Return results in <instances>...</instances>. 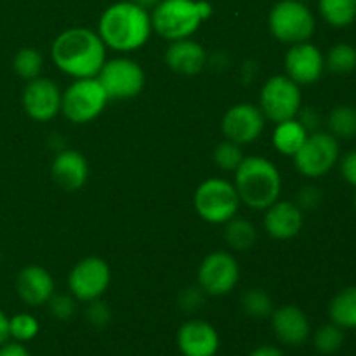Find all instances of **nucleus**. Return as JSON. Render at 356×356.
<instances>
[{"instance_id": "58836bf2", "label": "nucleus", "mask_w": 356, "mask_h": 356, "mask_svg": "<svg viewBox=\"0 0 356 356\" xmlns=\"http://www.w3.org/2000/svg\"><path fill=\"white\" fill-rule=\"evenodd\" d=\"M0 356H30V351L26 350L23 343L9 339L0 346Z\"/></svg>"}, {"instance_id": "f8f14e48", "label": "nucleus", "mask_w": 356, "mask_h": 356, "mask_svg": "<svg viewBox=\"0 0 356 356\" xmlns=\"http://www.w3.org/2000/svg\"><path fill=\"white\" fill-rule=\"evenodd\" d=\"M240 280V266L233 254L216 250L198 266V287L209 296H226Z\"/></svg>"}, {"instance_id": "f3484780", "label": "nucleus", "mask_w": 356, "mask_h": 356, "mask_svg": "<svg viewBox=\"0 0 356 356\" xmlns=\"http://www.w3.org/2000/svg\"><path fill=\"white\" fill-rule=\"evenodd\" d=\"M264 232L275 240H291L305 226V212L296 202L277 200L264 211Z\"/></svg>"}, {"instance_id": "4468645a", "label": "nucleus", "mask_w": 356, "mask_h": 356, "mask_svg": "<svg viewBox=\"0 0 356 356\" xmlns=\"http://www.w3.org/2000/svg\"><path fill=\"white\" fill-rule=\"evenodd\" d=\"M63 90L58 83L45 76L28 80L23 89L21 103L28 117L35 122H49L61 113Z\"/></svg>"}, {"instance_id": "2f4dec72", "label": "nucleus", "mask_w": 356, "mask_h": 356, "mask_svg": "<svg viewBox=\"0 0 356 356\" xmlns=\"http://www.w3.org/2000/svg\"><path fill=\"white\" fill-rule=\"evenodd\" d=\"M243 156L245 155L242 153V146L228 141V139L216 146L214 149V163L226 172H235L236 167L242 163Z\"/></svg>"}, {"instance_id": "b1692460", "label": "nucleus", "mask_w": 356, "mask_h": 356, "mask_svg": "<svg viewBox=\"0 0 356 356\" xmlns=\"http://www.w3.org/2000/svg\"><path fill=\"white\" fill-rule=\"evenodd\" d=\"M318 10L334 28H346L356 21V0H318Z\"/></svg>"}, {"instance_id": "a878e982", "label": "nucleus", "mask_w": 356, "mask_h": 356, "mask_svg": "<svg viewBox=\"0 0 356 356\" xmlns=\"http://www.w3.org/2000/svg\"><path fill=\"white\" fill-rule=\"evenodd\" d=\"M327 127L336 139H351L356 136V108L339 104L327 117Z\"/></svg>"}, {"instance_id": "aec40b11", "label": "nucleus", "mask_w": 356, "mask_h": 356, "mask_svg": "<svg viewBox=\"0 0 356 356\" xmlns=\"http://www.w3.org/2000/svg\"><path fill=\"white\" fill-rule=\"evenodd\" d=\"M163 61L177 75H198L207 66V51L193 38L169 42Z\"/></svg>"}, {"instance_id": "39448f33", "label": "nucleus", "mask_w": 356, "mask_h": 356, "mask_svg": "<svg viewBox=\"0 0 356 356\" xmlns=\"http://www.w3.org/2000/svg\"><path fill=\"white\" fill-rule=\"evenodd\" d=\"M197 214L209 225H225L238 214L242 205L232 181L222 177H209L198 184L193 197Z\"/></svg>"}, {"instance_id": "f704fd0d", "label": "nucleus", "mask_w": 356, "mask_h": 356, "mask_svg": "<svg viewBox=\"0 0 356 356\" xmlns=\"http://www.w3.org/2000/svg\"><path fill=\"white\" fill-rule=\"evenodd\" d=\"M298 118L299 122H301L302 125H305V129L308 132H315L318 131L320 124H322V118H320V113L315 110V108L312 106H306V108H301L298 113Z\"/></svg>"}, {"instance_id": "c03bdc74", "label": "nucleus", "mask_w": 356, "mask_h": 356, "mask_svg": "<svg viewBox=\"0 0 356 356\" xmlns=\"http://www.w3.org/2000/svg\"><path fill=\"white\" fill-rule=\"evenodd\" d=\"M355 205H356V193H355Z\"/></svg>"}, {"instance_id": "5701e85b", "label": "nucleus", "mask_w": 356, "mask_h": 356, "mask_svg": "<svg viewBox=\"0 0 356 356\" xmlns=\"http://www.w3.org/2000/svg\"><path fill=\"white\" fill-rule=\"evenodd\" d=\"M329 315L332 323L343 330L356 329V285L343 289L334 296L329 306Z\"/></svg>"}, {"instance_id": "c756f323", "label": "nucleus", "mask_w": 356, "mask_h": 356, "mask_svg": "<svg viewBox=\"0 0 356 356\" xmlns=\"http://www.w3.org/2000/svg\"><path fill=\"white\" fill-rule=\"evenodd\" d=\"M40 332V323L30 313H17L9 318V336L17 343H30Z\"/></svg>"}, {"instance_id": "1a4fd4ad", "label": "nucleus", "mask_w": 356, "mask_h": 356, "mask_svg": "<svg viewBox=\"0 0 356 356\" xmlns=\"http://www.w3.org/2000/svg\"><path fill=\"white\" fill-rule=\"evenodd\" d=\"M302 108L301 86L287 75H275L264 82L259 94V110L273 124L298 117Z\"/></svg>"}, {"instance_id": "37998d69", "label": "nucleus", "mask_w": 356, "mask_h": 356, "mask_svg": "<svg viewBox=\"0 0 356 356\" xmlns=\"http://www.w3.org/2000/svg\"><path fill=\"white\" fill-rule=\"evenodd\" d=\"M0 264H2V252H0Z\"/></svg>"}, {"instance_id": "4be33fe9", "label": "nucleus", "mask_w": 356, "mask_h": 356, "mask_svg": "<svg viewBox=\"0 0 356 356\" xmlns=\"http://www.w3.org/2000/svg\"><path fill=\"white\" fill-rule=\"evenodd\" d=\"M308 134L309 132L306 131L305 125L298 118L280 122V124H275L273 146L282 155L294 156L299 152V148L305 145Z\"/></svg>"}, {"instance_id": "20e7f679", "label": "nucleus", "mask_w": 356, "mask_h": 356, "mask_svg": "<svg viewBox=\"0 0 356 356\" xmlns=\"http://www.w3.org/2000/svg\"><path fill=\"white\" fill-rule=\"evenodd\" d=\"M149 16L156 35L167 42L183 40L193 37L212 16V6L207 0H162Z\"/></svg>"}, {"instance_id": "a18cd8bd", "label": "nucleus", "mask_w": 356, "mask_h": 356, "mask_svg": "<svg viewBox=\"0 0 356 356\" xmlns=\"http://www.w3.org/2000/svg\"><path fill=\"white\" fill-rule=\"evenodd\" d=\"M302 2H306V0H302Z\"/></svg>"}, {"instance_id": "423d86ee", "label": "nucleus", "mask_w": 356, "mask_h": 356, "mask_svg": "<svg viewBox=\"0 0 356 356\" xmlns=\"http://www.w3.org/2000/svg\"><path fill=\"white\" fill-rule=\"evenodd\" d=\"M268 28L282 44H301L315 33V14L302 0H280L271 7Z\"/></svg>"}, {"instance_id": "bb28decb", "label": "nucleus", "mask_w": 356, "mask_h": 356, "mask_svg": "<svg viewBox=\"0 0 356 356\" xmlns=\"http://www.w3.org/2000/svg\"><path fill=\"white\" fill-rule=\"evenodd\" d=\"M325 68L337 75H346L356 70V47L351 44L332 45L325 56Z\"/></svg>"}, {"instance_id": "6e6552de", "label": "nucleus", "mask_w": 356, "mask_h": 356, "mask_svg": "<svg viewBox=\"0 0 356 356\" xmlns=\"http://www.w3.org/2000/svg\"><path fill=\"white\" fill-rule=\"evenodd\" d=\"M96 79L110 101L134 99L146 83L145 70L131 58L106 59Z\"/></svg>"}, {"instance_id": "a211bd4d", "label": "nucleus", "mask_w": 356, "mask_h": 356, "mask_svg": "<svg viewBox=\"0 0 356 356\" xmlns=\"http://www.w3.org/2000/svg\"><path fill=\"white\" fill-rule=\"evenodd\" d=\"M270 318L275 337L287 346H299V344L306 343L312 334L308 316L301 308L294 305L275 308Z\"/></svg>"}, {"instance_id": "7ed1b4c3", "label": "nucleus", "mask_w": 356, "mask_h": 356, "mask_svg": "<svg viewBox=\"0 0 356 356\" xmlns=\"http://www.w3.org/2000/svg\"><path fill=\"white\" fill-rule=\"evenodd\" d=\"M240 202L252 211H266L280 200L282 176L271 160L264 156H243L233 181Z\"/></svg>"}, {"instance_id": "9d476101", "label": "nucleus", "mask_w": 356, "mask_h": 356, "mask_svg": "<svg viewBox=\"0 0 356 356\" xmlns=\"http://www.w3.org/2000/svg\"><path fill=\"white\" fill-rule=\"evenodd\" d=\"M292 159H294V165L299 174L316 179V177H322L330 172V169L337 163L339 143L330 132H309L305 145Z\"/></svg>"}, {"instance_id": "c9c22d12", "label": "nucleus", "mask_w": 356, "mask_h": 356, "mask_svg": "<svg viewBox=\"0 0 356 356\" xmlns=\"http://www.w3.org/2000/svg\"><path fill=\"white\" fill-rule=\"evenodd\" d=\"M341 174H343L344 181L348 184L356 188V149L343 156V160H341Z\"/></svg>"}, {"instance_id": "473e14b6", "label": "nucleus", "mask_w": 356, "mask_h": 356, "mask_svg": "<svg viewBox=\"0 0 356 356\" xmlns=\"http://www.w3.org/2000/svg\"><path fill=\"white\" fill-rule=\"evenodd\" d=\"M49 312L58 320H70L76 312V299L73 296L54 294L47 302Z\"/></svg>"}, {"instance_id": "c85d7f7f", "label": "nucleus", "mask_w": 356, "mask_h": 356, "mask_svg": "<svg viewBox=\"0 0 356 356\" xmlns=\"http://www.w3.org/2000/svg\"><path fill=\"white\" fill-rule=\"evenodd\" d=\"M242 308L245 315L252 318H268L273 313L275 306L268 292L263 289H249L242 296Z\"/></svg>"}, {"instance_id": "cd10ccee", "label": "nucleus", "mask_w": 356, "mask_h": 356, "mask_svg": "<svg viewBox=\"0 0 356 356\" xmlns=\"http://www.w3.org/2000/svg\"><path fill=\"white\" fill-rule=\"evenodd\" d=\"M13 66L16 75L28 82V80H33L37 76H40L42 66H44V58H42V54L37 49L23 47L14 56Z\"/></svg>"}, {"instance_id": "dca6fc26", "label": "nucleus", "mask_w": 356, "mask_h": 356, "mask_svg": "<svg viewBox=\"0 0 356 356\" xmlns=\"http://www.w3.org/2000/svg\"><path fill=\"white\" fill-rule=\"evenodd\" d=\"M176 343L183 356H216L221 346V337L212 323L193 318L179 327Z\"/></svg>"}, {"instance_id": "6ab92c4d", "label": "nucleus", "mask_w": 356, "mask_h": 356, "mask_svg": "<svg viewBox=\"0 0 356 356\" xmlns=\"http://www.w3.org/2000/svg\"><path fill=\"white\" fill-rule=\"evenodd\" d=\"M16 292L24 305L33 306V308L44 306L56 294L54 278L45 268L30 264L17 273Z\"/></svg>"}, {"instance_id": "a19ab883", "label": "nucleus", "mask_w": 356, "mask_h": 356, "mask_svg": "<svg viewBox=\"0 0 356 356\" xmlns=\"http://www.w3.org/2000/svg\"><path fill=\"white\" fill-rule=\"evenodd\" d=\"M9 339V316L3 313V309H0V346Z\"/></svg>"}, {"instance_id": "2eb2a0df", "label": "nucleus", "mask_w": 356, "mask_h": 356, "mask_svg": "<svg viewBox=\"0 0 356 356\" xmlns=\"http://www.w3.org/2000/svg\"><path fill=\"white\" fill-rule=\"evenodd\" d=\"M285 75L294 80L298 86L316 83L325 70V56L312 42L291 45L284 59Z\"/></svg>"}, {"instance_id": "ea45409f", "label": "nucleus", "mask_w": 356, "mask_h": 356, "mask_svg": "<svg viewBox=\"0 0 356 356\" xmlns=\"http://www.w3.org/2000/svg\"><path fill=\"white\" fill-rule=\"evenodd\" d=\"M249 356H285V355L280 348L271 346V344H263V346H257L256 350L250 351Z\"/></svg>"}, {"instance_id": "f03ea898", "label": "nucleus", "mask_w": 356, "mask_h": 356, "mask_svg": "<svg viewBox=\"0 0 356 356\" xmlns=\"http://www.w3.org/2000/svg\"><path fill=\"white\" fill-rule=\"evenodd\" d=\"M153 33L152 16L132 0L111 3L97 23V35L108 49L132 52L141 49Z\"/></svg>"}, {"instance_id": "412c9836", "label": "nucleus", "mask_w": 356, "mask_h": 356, "mask_svg": "<svg viewBox=\"0 0 356 356\" xmlns=\"http://www.w3.org/2000/svg\"><path fill=\"white\" fill-rule=\"evenodd\" d=\"M52 181L65 191H76L87 183L89 163L76 149H61L51 163Z\"/></svg>"}, {"instance_id": "4c0bfd02", "label": "nucleus", "mask_w": 356, "mask_h": 356, "mask_svg": "<svg viewBox=\"0 0 356 356\" xmlns=\"http://www.w3.org/2000/svg\"><path fill=\"white\" fill-rule=\"evenodd\" d=\"M202 294H204V291H202L200 287L188 289V291L181 296V305H183V308L186 309V312H195V309L200 306Z\"/></svg>"}, {"instance_id": "7c9ffc66", "label": "nucleus", "mask_w": 356, "mask_h": 356, "mask_svg": "<svg viewBox=\"0 0 356 356\" xmlns=\"http://www.w3.org/2000/svg\"><path fill=\"white\" fill-rule=\"evenodd\" d=\"M344 343V332L336 323L322 325L313 336V344L322 355H334L341 350Z\"/></svg>"}, {"instance_id": "e433bc0d", "label": "nucleus", "mask_w": 356, "mask_h": 356, "mask_svg": "<svg viewBox=\"0 0 356 356\" xmlns=\"http://www.w3.org/2000/svg\"><path fill=\"white\" fill-rule=\"evenodd\" d=\"M320 202V190H316V188L313 186H308L305 188V190H301V193H299V198L296 204L299 205V207L305 211V209H313L316 207Z\"/></svg>"}, {"instance_id": "f257e3e1", "label": "nucleus", "mask_w": 356, "mask_h": 356, "mask_svg": "<svg viewBox=\"0 0 356 356\" xmlns=\"http://www.w3.org/2000/svg\"><path fill=\"white\" fill-rule=\"evenodd\" d=\"M106 45L97 31L75 26L61 31L51 45L52 61L72 79H94L106 61Z\"/></svg>"}, {"instance_id": "79ce46f5", "label": "nucleus", "mask_w": 356, "mask_h": 356, "mask_svg": "<svg viewBox=\"0 0 356 356\" xmlns=\"http://www.w3.org/2000/svg\"><path fill=\"white\" fill-rule=\"evenodd\" d=\"M132 2H134L136 6H139V7H143V9H146V10H148V13H152V10L155 9V7L159 6V3L162 2V0H132Z\"/></svg>"}, {"instance_id": "ddd939ff", "label": "nucleus", "mask_w": 356, "mask_h": 356, "mask_svg": "<svg viewBox=\"0 0 356 356\" xmlns=\"http://www.w3.org/2000/svg\"><path fill=\"white\" fill-rule=\"evenodd\" d=\"M266 118L259 106L252 103H238L229 108L221 120V131L228 141L236 145H250L263 134Z\"/></svg>"}, {"instance_id": "0eeeda50", "label": "nucleus", "mask_w": 356, "mask_h": 356, "mask_svg": "<svg viewBox=\"0 0 356 356\" xmlns=\"http://www.w3.org/2000/svg\"><path fill=\"white\" fill-rule=\"evenodd\" d=\"M108 96L97 79H76L63 92L61 113L75 125L96 120L108 104Z\"/></svg>"}, {"instance_id": "72a5a7b5", "label": "nucleus", "mask_w": 356, "mask_h": 356, "mask_svg": "<svg viewBox=\"0 0 356 356\" xmlns=\"http://www.w3.org/2000/svg\"><path fill=\"white\" fill-rule=\"evenodd\" d=\"M87 312H86V316L87 320H89L90 325L94 327H104L108 322H110L111 318V313H110V308H108L106 305H104L101 299H96V301L92 302H87Z\"/></svg>"}, {"instance_id": "393cba45", "label": "nucleus", "mask_w": 356, "mask_h": 356, "mask_svg": "<svg viewBox=\"0 0 356 356\" xmlns=\"http://www.w3.org/2000/svg\"><path fill=\"white\" fill-rule=\"evenodd\" d=\"M225 240L233 250H247L256 243L257 229L243 218H233L225 222Z\"/></svg>"}, {"instance_id": "9b49d317", "label": "nucleus", "mask_w": 356, "mask_h": 356, "mask_svg": "<svg viewBox=\"0 0 356 356\" xmlns=\"http://www.w3.org/2000/svg\"><path fill=\"white\" fill-rule=\"evenodd\" d=\"M111 284V270L104 259L89 256L80 259L68 275L70 294L80 302H92L106 294Z\"/></svg>"}]
</instances>
